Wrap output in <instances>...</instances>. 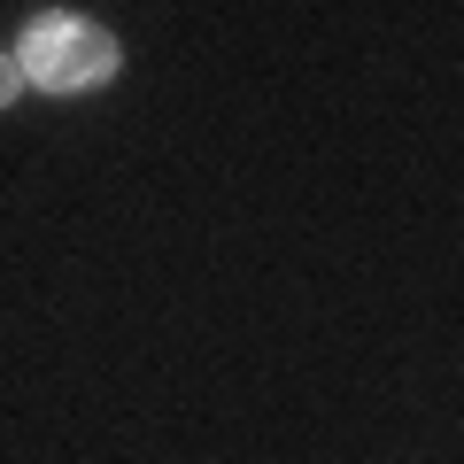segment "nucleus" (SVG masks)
Here are the masks:
<instances>
[{
    "mask_svg": "<svg viewBox=\"0 0 464 464\" xmlns=\"http://www.w3.org/2000/svg\"><path fill=\"white\" fill-rule=\"evenodd\" d=\"M16 85H24V63H16V54H0V101H16Z\"/></svg>",
    "mask_w": 464,
    "mask_h": 464,
    "instance_id": "nucleus-2",
    "label": "nucleus"
},
{
    "mask_svg": "<svg viewBox=\"0 0 464 464\" xmlns=\"http://www.w3.org/2000/svg\"><path fill=\"white\" fill-rule=\"evenodd\" d=\"M116 70V39L101 32V24H47V32L32 39V54H24V78L54 85V93H85V85H101Z\"/></svg>",
    "mask_w": 464,
    "mask_h": 464,
    "instance_id": "nucleus-1",
    "label": "nucleus"
}]
</instances>
